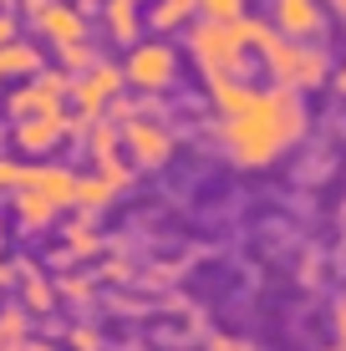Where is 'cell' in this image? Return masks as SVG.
<instances>
[{
    "mask_svg": "<svg viewBox=\"0 0 346 351\" xmlns=\"http://www.w3.org/2000/svg\"><path fill=\"white\" fill-rule=\"evenodd\" d=\"M260 56H265L270 77L280 82V87L291 92H311V87H326V51L311 41H285L275 31L265 46H260Z\"/></svg>",
    "mask_w": 346,
    "mask_h": 351,
    "instance_id": "3",
    "label": "cell"
},
{
    "mask_svg": "<svg viewBox=\"0 0 346 351\" xmlns=\"http://www.w3.org/2000/svg\"><path fill=\"white\" fill-rule=\"evenodd\" d=\"M36 26L51 46H71V41H87V10L77 5H62V0H51V5L36 16Z\"/></svg>",
    "mask_w": 346,
    "mask_h": 351,
    "instance_id": "8",
    "label": "cell"
},
{
    "mask_svg": "<svg viewBox=\"0 0 346 351\" xmlns=\"http://www.w3.org/2000/svg\"><path fill=\"white\" fill-rule=\"evenodd\" d=\"M16 189H21V168L10 158H0V193H16Z\"/></svg>",
    "mask_w": 346,
    "mask_h": 351,
    "instance_id": "20",
    "label": "cell"
},
{
    "mask_svg": "<svg viewBox=\"0 0 346 351\" xmlns=\"http://www.w3.org/2000/svg\"><path fill=\"white\" fill-rule=\"evenodd\" d=\"M62 290H66V295H92L87 280H62Z\"/></svg>",
    "mask_w": 346,
    "mask_h": 351,
    "instance_id": "25",
    "label": "cell"
},
{
    "mask_svg": "<svg viewBox=\"0 0 346 351\" xmlns=\"http://www.w3.org/2000/svg\"><path fill=\"white\" fill-rule=\"evenodd\" d=\"M82 5H87V0H82Z\"/></svg>",
    "mask_w": 346,
    "mask_h": 351,
    "instance_id": "32",
    "label": "cell"
},
{
    "mask_svg": "<svg viewBox=\"0 0 346 351\" xmlns=\"http://www.w3.org/2000/svg\"><path fill=\"white\" fill-rule=\"evenodd\" d=\"M188 51H194V62L204 66L209 82L245 77V56H249L245 16L240 21H199V26H188Z\"/></svg>",
    "mask_w": 346,
    "mask_h": 351,
    "instance_id": "2",
    "label": "cell"
},
{
    "mask_svg": "<svg viewBox=\"0 0 346 351\" xmlns=\"http://www.w3.org/2000/svg\"><path fill=\"white\" fill-rule=\"evenodd\" d=\"M336 92H346V66L336 71Z\"/></svg>",
    "mask_w": 346,
    "mask_h": 351,
    "instance_id": "27",
    "label": "cell"
},
{
    "mask_svg": "<svg viewBox=\"0 0 346 351\" xmlns=\"http://www.w3.org/2000/svg\"><path fill=\"white\" fill-rule=\"evenodd\" d=\"M117 138L127 143V153L138 158V168H163L173 158V132H163V123L127 117V123H117Z\"/></svg>",
    "mask_w": 346,
    "mask_h": 351,
    "instance_id": "5",
    "label": "cell"
},
{
    "mask_svg": "<svg viewBox=\"0 0 346 351\" xmlns=\"http://www.w3.org/2000/svg\"><path fill=\"white\" fill-rule=\"evenodd\" d=\"M21 5H26V16L36 21V16H41V10H46V5H51V0H21Z\"/></svg>",
    "mask_w": 346,
    "mask_h": 351,
    "instance_id": "26",
    "label": "cell"
},
{
    "mask_svg": "<svg viewBox=\"0 0 346 351\" xmlns=\"http://www.w3.org/2000/svg\"><path fill=\"white\" fill-rule=\"evenodd\" d=\"M102 21H107V36H112L117 46H138V31H143L138 0H107V5H102Z\"/></svg>",
    "mask_w": 346,
    "mask_h": 351,
    "instance_id": "11",
    "label": "cell"
},
{
    "mask_svg": "<svg viewBox=\"0 0 346 351\" xmlns=\"http://www.w3.org/2000/svg\"><path fill=\"white\" fill-rule=\"evenodd\" d=\"M102 341H97V331H82V326H77V331H71V351H97Z\"/></svg>",
    "mask_w": 346,
    "mask_h": 351,
    "instance_id": "21",
    "label": "cell"
},
{
    "mask_svg": "<svg viewBox=\"0 0 346 351\" xmlns=\"http://www.w3.org/2000/svg\"><path fill=\"white\" fill-rule=\"evenodd\" d=\"M194 10L204 21H240L245 16V0H194Z\"/></svg>",
    "mask_w": 346,
    "mask_h": 351,
    "instance_id": "17",
    "label": "cell"
},
{
    "mask_svg": "<svg viewBox=\"0 0 346 351\" xmlns=\"http://www.w3.org/2000/svg\"><path fill=\"white\" fill-rule=\"evenodd\" d=\"M51 285H46V280H26V306L31 311H51Z\"/></svg>",
    "mask_w": 346,
    "mask_h": 351,
    "instance_id": "19",
    "label": "cell"
},
{
    "mask_svg": "<svg viewBox=\"0 0 346 351\" xmlns=\"http://www.w3.org/2000/svg\"><path fill=\"white\" fill-rule=\"evenodd\" d=\"M16 36H21V21L10 16V10H0V46H5V41H16Z\"/></svg>",
    "mask_w": 346,
    "mask_h": 351,
    "instance_id": "22",
    "label": "cell"
},
{
    "mask_svg": "<svg viewBox=\"0 0 346 351\" xmlns=\"http://www.w3.org/2000/svg\"><path fill=\"white\" fill-rule=\"evenodd\" d=\"M66 250L71 255H97V229H92V214L66 224Z\"/></svg>",
    "mask_w": 346,
    "mask_h": 351,
    "instance_id": "16",
    "label": "cell"
},
{
    "mask_svg": "<svg viewBox=\"0 0 346 351\" xmlns=\"http://www.w3.org/2000/svg\"><path fill=\"white\" fill-rule=\"evenodd\" d=\"M326 5H331V10H341V16H346V0H326Z\"/></svg>",
    "mask_w": 346,
    "mask_h": 351,
    "instance_id": "28",
    "label": "cell"
},
{
    "mask_svg": "<svg viewBox=\"0 0 346 351\" xmlns=\"http://www.w3.org/2000/svg\"><path fill=\"white\" fill-rule=\"evenodd\" d=\"M62 138H66V112H36V117H21L16 123L21 153H51Z\"/></svg>",
    "mask_w": 346,
    "mask_h": 351,
    "instance_id": "9",
    "label": "cell"
},
{
    "mask_svg": "<svg viewBox=\"0 0 346 351\" xmlns=\"http://www.w3.org/2000/svg\"><path fill=\"white\" fill-rule=\"evenodd\" d=\"M0 5H10V0H0Z\"/></svg>",
    "mask_w": 346,
    "mask_h": 351,
    "instance_id": "30",
    "label": "cell"
},
{
    "mask_svg": "<svg viewBox=\"0 0 346 351\" xmlns=\"http://www.w3.org/2000/svg\"><path fill=\"white\" fill-rule=\"evenodd\" d=\"M199 10H194V0H153V10L143 21H148L158 36H169V31H184L188 21H194Z\"/></svg>",
    "mask_w": 346,
    "mask_h": 351,
    "instance_id": "12",
    "label": "cell"
},
{
    "mask_svg": "<svg viewBox=\"0 0 346 351\" xmlns=\"http://www.w3.org/2000/svg\"><path fill=\"white\" fill-rule=\"evenodd\" d=\"M31 71H41V51H36V46H26L21 36L0 46V82L5 77H31Z\"/></svg>",
    "mask_w": 346,
    "mask_h": 351,
    "instance_id": "13",
    "label": "cell"
},
{
    "mask_svg": "<svg viewBox=\"0 0 346 351\" xmlns=\"http://www.w3.org/2000/svg\"><path fill=\"white\" fill-rule=\"evenodd\" d=\"M301 132H306V107H301V92L291 87L255 92L234 117H224V143L245 168L275 163L291 143H301Z\"/></svg>",
    "mask_w": 346,
    "mask_h": 351,
    "instance_id": "1",
    "label": "cell"
},
{
    "mask_svg": "<svg viewBox=\"0 0 346 351\" xmlns=\"http://www.w3.org/2000/svg\"><path fill=\"white\" fill-rule=\"evenodd\" d=\"M336 351H346V300H341V306H336Z\"/></svg>",
    "mask_w": 346,
    "mask_h": 351,
    "instance_id": "24",
    "label": "cell"
},
{
    "mask_svg": "<svg viewBox=\"0 0 346 351\" xmlns=\"http://www.w3.org/2000/svg\"><path fill=\"white\" fill-rule=\"evenodd\" d=\"M112 199H117V189L107 184V178H77V199H71V204H77L82 214H97V209H107Z\"/></svg>",
    "mask_w": 346,
    "mask_h": 351,
    "instance_id": "14",
    "label": "cell"
},
{
    "mask_svg": "<svg viewBox=\"0 0 346 351\" xmlns=\"http://www.w3.org/2000/svg\"><path fill=\"white\" fill-rule=\"evenodd\" d=\"M173 77H178V51L169 41L133 46V56H127V66H123V82L138 87V92H163V87H173Z\"/></svg>",
    "mask_w": 346,
    "mask_h": 351,
    "instance_id": "4",
    "label": "cell"
},
{
    "mask_svg": "<svg viewBox=\"0 0 346 351\" xmlns=\"http://www.w3.org/2000/svg\"><path fill=\"white\" fill-rule=\"evenodd\" d=\"M31 351H51V346H31Z\"/></svg>",
    "mask_w": 346,
    "mask_h": 351,
    "instance_id": "29",
    "label": "cell"
},
{
    "mask_svg": "<svg viewBox=\"0 0 346 351\" xmlns=\"http://www.w3.org/2000/svg\"><path fill=\"white\" fill-rule=\"evenodd\" d=\"M21 189L41 193L56 209H71V199H77V173H66V168H21Z\"/></svg>",
    "mask_w": 346,
    "mask_h": 351,
    "instance_id": "10",
    "label": "cell"
},
{
    "mask_svg": "<svg viewBox=\"0 0 346 351\" xmlns=\"http://www.w3.org/2000/svg\"><path fill=\"white\" fill-rule=\"evenodd\" d=\"M66 71H41V77L31 82V87H21L16 97L5 102V112L16 117H36V112H62V97H66Z\"/></svg>",
    "mask_w": 346,
    "mask_h": 351,
    "instance_id": "7",
    "label": "cell"
},
{
    "mask_svg": "<svg viewBox=\"0 0 346 351\" xmlns=\"http://www.w3.org/2000/svg\"><path fill=\"white\" fill-rule=\"evenodd\" d=\"M209 351H249V341H234V336H219V341H209Z\"/></svg>",
    "mask_w": 346,
    "mask_h": 351,
    "instance_id": "23",
    "label": "cell"
},
{
    "mask_svg": "<svg viewBox=\"0 0 346 351\" xmlns=\"http://www.w3.org/2000/svg\"><path fill=\"white\" fill-rule=\"evenodd\" d=\"M270 26L285 41H316L326 31V10H321V0H275L270 5Z\"/></svg>",
    "mask_w": 346,
    "mask_h": 351,
    "instance_id": "6",
    "label": "cell"
},
{
    "mask_svg": "<svg viewBox=\"0 0 346 351\" xmlns=\"http://www.w3.org/2000/svg\"><path fill=\"white\" fill-rule=\"evenodd\" d=\"M0 245H5V234H0Z\"/></svg>",
    "mask_w": 346,
    "mask_h": 351,
    "instance_id": "31",
    "label": "cell"
},
{
    "mask_svg": "<svg viewBox=\"0 0 346 351\" xmlns=\"http://www.w3.org/2000/svg\"><path fill=\"white\" fill-rule=\"evenodd\" d=\"M16 209H21V224L26 229H46L56 219V204H46L41 193H31V189H16Z\"/></svg>",
    "mask_w": 346,
    "mask_h": 351,
    "instance_id": "15",
    "label": "cell"
},
{
    "mask_svg": "<svg viewBox=\"0 0 346 351\" xmlns=\"http://www.w3.org/2000/svg\"><path fill=\"white\" fill-rule=\"evenodd\" d=\"M62 51V71H87L92 62H97V51H92L87 41H71V46H56Z\"/></svg>",
    "mask_w": 346,
    "mask_h": 351,
    "instance_id": "18",
    "label": "cell"
}]
</instances>
